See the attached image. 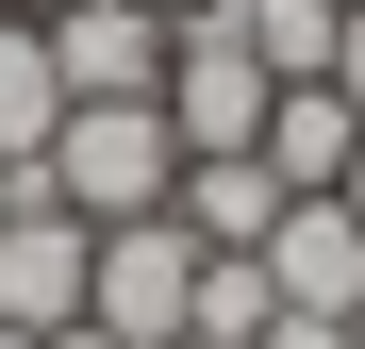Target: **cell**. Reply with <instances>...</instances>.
Instances as JSON below:
<instances>
[{"mask_svg": "<svg viewBox=\"0 0 365 349\" xmlns=\"http://www.w3.org/2000/svg\"><path fill=\"white\" fill-rule=\"evenodd\" d=\"M83 283H100V233L34 183L17 216H0V333H67V316H83Z\"/></svg>", "mask_w": 365, "mask_h": 349, "instance_id": "3", "label": "cell"}, {"mask_svg": "<svg viewBox=\"0 0 365 349\" xmlns=\"http://www.w3.org/2000/svg\"><path fill=\"white\" fill-rule=\"evenodd\" d=\"M150 17H200V0H150Z\"/></svg>", "mask_w": 365, "mask_h": 349, "instance_id": "15", "label": "cell"}, {"mask_svg": "<svg viewBox=\"0 0 365 349\" xmlns=\"http://www.w3.org/2000/svg\"><path fill=\"white\" fill-rule=\"evenodd\" d=\"M166 216L200 233V250H266V216H282V166H266V150H182Z\"/></svg>", "mask_w": 365, "mask_h": 349, "instance_id": "6", "label": "cell"}, {"mask_svg": "<svg viewBox=\"0 0 365 349\" xmlns=\"http://www.w3.org/2000/svg\"><path fill=\"white\" fill-rule=\"evenodd\" d=\"M349 333H365V316H266L250 349H349Z\"/></svg>", "mask_w": 365, "mask_h": 349, "instance_id": "11", "label": "cell"}, {"mask_svg": "<svg viewBox=\"0 0 365 349\" xmlns=\"http://www.w3.org/2000/svg\"><path fill=\"white\" fill-rule=\"evenodd\" d=\"M83 316H100L116 349H182V316H200V233H182V216H116Z\"/></svg>", "mask_w": 365, "mask_h": 349, "instance_id": "2", "label": "cell"}, {"mask_svg": "<svg viewBox=\"0 0 365 349\" xmlns=\"http://www.w3.org/2000/svg\"><path fill=\"white\" fill-rule=\"evenodd\" d=\"M0 349H34V333H0Z\"/></svg>", "mask_w": 365, "mask_h": 349, "instance_id": "16", "label": "cell"}, {"mask_svg": "<svg viewBox=\"0 0 365 349\" xmlns=\"http://www.w3.org/2000/svg\"><path fill=\"white\" fill-rule=\"evenodd\" d=\"M250 150L282 166V200H332V183H349V150H365V116H349L332 84H282V100H266V133H250Z\"/></svg>", "mask_w": 365, "mask_h": 349, "instance_id": "7", "label": "cell"}, {"mask_svg": "<svg viewBox=\"0 0 365 349\" xmlns=\"http://www.w3.org/2000/svg\"><path fill=\"white\" fill-rule=\"evenodd\" d=\"M34 17H50V0H34Z\"/></svg>", "mask_w": 365, "mask_h": 349, "instance_id": "17", "label": "cell"}, {"mask_svg": "<svg viewBox=\"0 0 365 349\" xmlns=\"http://www.w3.org/2000/svg\"><path fill=\"white\" fill-rule=\"evenodd\" d=\"M349 349H365V333H349Z\"/></svg>", "mask_w": 365, "mask_h": 349, "instance_id": "18", "label": "cell"}, {"mask_svg": "<svg viewBox=\"0 0 365 349\" xmlns=\"http://www.w3.org/2000/svg\"><path fill=\"white\" fill-rule=\"evenodd\" d=\"M316 84H332V100L365 116V0H349V17H332V67H316Z\"/></svg>", "mask_w": 365, "mask_h": 349, "instance_id": "10", "label": "cell"}, {"mask_svg": "<svg viewBox=\"0 0 365 349\" xmlns=\"http://www.w3.org/2000/svg\"><path fill=\"white\" fill-rule=\"evenodd\" d=\"M50 67H67V100H166V17L150 0H50Z\"/></svg>", "mask_w": 365, "mask_h": 349, "instance_id": "5", "label": "cell"}, {"mask_svg": "<svg viewBox=\"0 0 365 349\" xmlns=\"http://www.w3.org/2000/svg\"><path fill=\"white\" fill-rule=\"evenodd\" d=\"M34 349H116V333H100V316H67V333H34Z\"/></svg>", "mask_w": 365, "mask_h": 349, "instance_id": "12", "label": "cell"}, {"mask_svg": "<svg viewBox=\"0 0 365 349\" xmlns=\"http://www.w3.org/2000/svg\"><path fill=\"white\" fill-rule=\"evenodd\" d=\"M282 300H266V266L250 250H200V316H182V349H250Z\"/></svg>", "mask_w": 365, "mask_h": 349, "instance_id": "9", "label": "cell"}, {"mask_svg": "<svg viewBox=\"0 0 365 349\" xmlns=\"http://www.w3.org/2000/svg\"><path fill=\"white\" fill-rule=\"evenodd\" d=\"M67 133V67H50V17L34 0H0V166H34Z\"/></svg>", "mask_w": 365, "mask_h": 349, "instance_id": "8", "label": "cell"}, {"mask_svg": "<svg viewBox=\"0 0 365 349\" xmlns=\"http://www.w3.org/2000/svg\"><path fill=\"white\" fill-rule=\"evenodd\" d=\"M17 200H34V166H0V216H17Z\"/></svg>", "mask_w": 365, "mask_h": 349, "instance_id": "13", "label": "cell"}, {"mask_svg": "<svg viewBox=\"0 0 365 349\" xmlns=\"http://www.w3.org/2000/svg\"><path fill=\"white\" fill-rule=\"evenodd\" d=\"M34 183L67 200L83 233H116V216H166V183H182V133H166V100H67V133L34 150Z\"/></svg>", "mask_w": 365, "mask_h": 349, "instance_id": "1", "label": "cell"}, {"mask_svg": "<svg viewBox=\"0 0 365 349\" xmlns=\"http://www.w3.org/2000/svg\"><path fill=\"white\" fill-rule=\"evenodd\" d=\"M250 266H266L282 316H365V216H349V200H282Z\"/></svg>", "mask_w": 365, "mask_h": 349, "instance_id": "4", "label": "cell"}, {"mask_svg": "<svg viewBox=\"0 0 365 349\" xmlns=\"http://www.w3.org/2000/svg\"><path fill=\"white\" fill-rule=\"evenodd\" d=\"M332 200H349V216H365V150H349V183H332Z\"/></svg>", "mask_w": 365, "mask_h": 349, "instance_id": "14", "label": "cell"}]
</instances>
